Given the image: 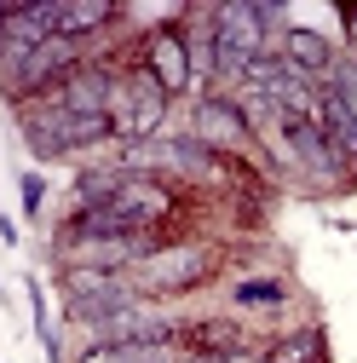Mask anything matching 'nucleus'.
<instances>
[{
  "label": "nucleus",
  "instance_id": "nucleus-1",
  "mask_svg": "<svg viewBox=\"0 0 357 363\" xmlns=\"http://www.w3.org/2000/svg\"><path fill=\"white\" fill-rule=\"evenodd\" d=\"M219 277V248L213 242H167L156 248L139 271H132V283H139L144 300H178V294H196L202 283Z\"/></svg>",
  "mask_w": 357,
  "mask_h": 363
},
{
  "label": "nucleus",
  "instance_id": "nucleus-2",
  "mask_svg": "<svg viewBox=\"0 0 357 363\" xmlns=\"http://www.w3.org/2000/svg\"><path fill=\"white\" fill-rule=\"evenodd\" d=\"M185 133H191L196 145L219 150V156H248V150L259 145V139H254L248 110H242L237 99H225V93L196 99V104H191V116H185Z\"/></svg>",
  "mask_w": 357,
  "mask_h": 363
},
{
  "label": "nucleus",
  "instance_id": "nucleus-3",
  "mask_svg": "<svg viewBox=\"0 0 357 363\" xmlns=\"http://www.w3.org/2000/svg\"><path fill=\"white\" fill-rule=\"evenodd\" d=\"M139 69H150L173 104L178 99H196V75H191V52H185V29L178 23H162V29H144L139 35Z\"/></svg>",
  "mask_w": 357,
  "mask_h": 363
},
{
  "label": "nucleus",
  "instance_id": "nucleus-4",
  "mask_svg": "<svg viewBox=\"0 0 357 363\" xmlns=\"http://www.w3.org/2000/svg\"><path fill=\"white\" fill-rule=\"evenodd\" d=\"M213 29H219V47L237 52V58H248V64L283 52V40L265 29V18H259L254 0H219V6H213Z\"/></svg>",
  "mask_w": 357,
  "mask_h": 363
},
{
  "label": "nucleus",
  "instance_id": "nucleus-5",
  "mask_svg": "<svg viewBox=\"0 0 357 363\" xmlns=\"http://www.w3.org/2000/svg\"><path fill=\"white\" fill-rule=\"evenodd\" d=\"M110 208L132 225V231H162V225L178 213V191L167 185V179H132Z\"/></svg>",
  "mask_w": 357,
  "mask_h": 363
},
{
  "label": "nucleus",
  "instance_id": "nucleus-6",
  "mask_svg": "<svg viewBox=\"0 0 357 363\" xmlns=\"http://www.w3.org/2000/svg\"><path fill=\"white\" fill-rule=\"evenodd\" d=\"M185 52H191V75H196V99L213 93V75H219V29H213V6H191L185 12ZM191 99V104H196Z\"/></svg>",
  "mask_w": 357,
  "mask_h": 363
},
{
  "label": "nucleus",
  "instance_id": "nucleus-7",
  "mask_svg": "<svg viewBox=\"0 0 357 363\" xmlns=\"http://www.w3.org/2000/svg\"><path fill=\"white\" fill-rule=\"evenodd\" d=\"M132 185V173L121 162H86L75 179H69V213H93V208H110L121 191Z\"/></svg>",
  "mask_w": 357,
  "mask_h": 363
},
{
  "label": "nucleus",
  "instance_id": "nucleus-8",
  "mask_svg": "<svg viewBox=\"0 0 357 363\" xmlns=\"http://www.w3.org/2000/svg\"><path fill=\"white\" fill-rule=\"evenodd\" d=\"M277 58H288L294 69H305V75L329 81V75H334V64H340L346 52L334 47V35L311 29V23H288V35H283V52H277Z\"/></svg>",
  "mask_w": 357,
  "mask_h": 363
},
{
  "label": "nucleus",
  "instance_id": "nucleus-9",
  "mask_svg": "<svg viewBox=\"0 0 357 363\" xmlns=\"http://www.w3.org/2000/svg\"><path fill=\"white\" fill-rule=\"evenodd\" d=\"M121 18H127V6H115V0H69L64 18H58V35L86 40V35H98V29L121 23Z\"/></svg>",
  "mask_w": 357,
  "mask_h": 363
},
{
  "label": "nucleus",
  "instance_id": "nucleus-10",
  "mask_svg": "<svg viewBox=\"0 0 357 363\" xmlns=\"http://www.w3.org/2000/svg\"><path fill=\"white\" fill-rule=\"evenodd\" d=\"M132 277V271H98V265H58V294H64V306H75V300H93V294H110V289H121Z\"/></svg>",
  "mask_w": 357,
  "mask_h": 363
},
{
  "label": "nucleus",
  "instance_id": "nucleus-11",
  "mask_svg": "<svg viewBox=\"0 0 357 363\" xmlns=\"http://www.w3.org/2000/svg\"><path fill=\"white\" fill-rule=\"evenodd\" d=\"M265 363H329V340L317 323H305L294 335H277L271 346H265Z\"/></svg>",
  "mask_w": 357,
  "mask_h": 363
},
{
  "label": "nucleus",
  "instance_id": "nucleus-12",
  "mask_svg": "<svg viewBox=\"0 0 357 363\" xmlns=\"http://www.w3.org/2000/svg\"><path fill=\"white\" fill-rule=\"evenodd\" d=\"M294 300V283L283 277V271H271V277H248V283H231V306L237 311H254V306H288Z\"/></svg>",
  "mask_w": 357,
  "mask_h": 363
},
{
  "label": "nucleus",
  "instance_id": "nucleus-13",
  "mask_svg": "<svg viewBox=\"0 0 357 363\" xmlns=\"http://www.w3.org/2000/svg\"><path fill=\"white\" fill-rule=\"evenodd\" d=\"M323 86H334V93L351 104V116H357V58H340V64H334V75H329Z\"/></svg>",
  "mask_w": 357,
  "mask_h": 363
},
{
  "label": "nucleus",
  "instance_id": "nucleus-14",
  "mask_svg": "<svg viewBox=\"0 0 357 363\" xmlns=\"http://www.w3.org/2000/svg\"><path fill=\"white\" fill-rule=\"evenodd\" d=\"M18 191H23V213L35 219L40 202H47V179H40V173H23V179H18Z\"/></svg>",
  "mask_w": 357,
  "mask_h": 363
}]
</instances>
